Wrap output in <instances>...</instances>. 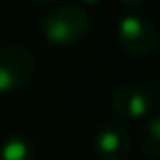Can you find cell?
Segmentation results:
<instances>
[{
    "label": "cell",
    "mask_w": 160,
    "mask_h": 160,
    "mask_svg": "<svg viewBox=\"0 0 160 160\" xmlns=\"http://www.w3.org/2000/svg\"><path fill=\"white\" fill-rule=\"evenodd\" d=\"M160 119L152 115L145 126V138H143V152L147 158L156 160L160 154Z\"/></svg>",
    "instance_id": "52a82bcc"
},
{
    "label": "cell",
    "mask_w": 160,
    "mask_h": 160,
    "mask_svg": "<svg viewBox=\"0 0 160 160\" xmlns=\"http://www.w3.org/2000/svg\"><path fill=\"white\" fill-rule=\"evenodd\" d=\"M91 15L79 4H62L53 8L43 23L42 30L49 43L53 45H70L75 43L89 32Z\"/></svg>",
    "instance_id": "6da1fadb"
},
{
    "label": "cell",
    "mask_w": 160,
    "mask_h": 160,
    "mask_svg": "<svg viewBox=\"0 0 160 160\" xmlns=\"http://www.w3.org/2000/svg\"><path fill=\"white\" fill-rule=\"evenodd\" d=\"M143 2H145V0H119V4H121L122 8H128V10H136V8H139Z\"/></svg>",
    "instance_id": "ba28073f"
},
{
    "label": "cell",
    "mask_w": 160,
    "mask_h": 160,
    "mask_svg": "<svg viewBox=\"0 0 160 160\" xmlns=\"http://www.w3.org/2000/svg\"><path fill=\"white\" fill-rule=\"evenodd\" d=\"M0 160H36V149L27 138L12 136L0 145Z\"/></svg>",
    "instance_id": "8992f818"
},
{
    "label": "cell",
    "mask_w": 160,
    "mask_h": 160,
    "mask_svg": "<svg viewBox=\"0 0 160 160\" xmlns=\"http://www.w3.org/2000/svg\"><path fill=\"white\" fill-rule=\"evenodd\" d=\"M34 73V57L21 45L0 47V94L25 87Z\"/></svg>",
    "instance_id": "3957f363"
},
{
    "label": "cell",
    "mask_w": 160,
    "mask_h": 160,
    "mask_svg": "<svg viewBox=\"0 0 160 160\" xmlns=\"http://www.w3.org/2000/svg\"><path fill=\"white\" fill-rule=\"evenodd\" d=\"M113 109L126 119H141L149 115L152 108V96L147 89L139 85H121L111 96Z\"/></svg>",
    "instance_id": "5b68a950"
},
{
    "label": "cell",
    "mask_w": 160,
    "mask_h": 160,
    "mask_svg": "<svg viewBox=\"0 0 160 160\" xmlns=\"http://www.w3.org/2000/svg\"><path fill=\"white\" fill-rule=\"evenodd\" d=\"M30 2H34V4H49L53 0H30Z\"/></svg>",
    "instance_id": "9c48e42d"
},
{
    "label": "cell",
    "mask_w": 160,
    "mask_h": 160,
    "mask_svg": "<svg viewBox=\"0 0 160 160\" xmlns=\"http://www.w3.org/2000/svg\"><path fill=\"white\" fill-rule=\"evenodd\" d=\"M117 40L124 51L136 57H149L158 47V32L151 19L143 15H124L117 25Z\"/></svg>",
    "instance_id": "7a4b0ae2"
},
{
    "label": "cell",
    "mask_w": 160,
    "mask_h": 160,
    "mask_svg": "<svg viewBox=\"0 0 160 160\" xmlns=\"http://www.w3.org/2000/svg\"><path fill=\"white\" fill-rule=\"evenodd\" d=\"M94 151L100 160H126L132 151V141L124 126L106 122L94 134Z\"/></svg>",
    "instance_id": "277c9868"
},
{
    "label": "cell",
    "mask_w": 160,
    "mask_h": 160,
    "mask_svg": "<svg viewBox=\"0 0 160 160\" xmlns=\"http://www.w3.org/2000/svg\"><path fill=\"white\" fill-rule=\"evenodd\" d=\"M81 2H83V4H98L100 0H81Z\"/></svg>",
    "instance_id": "30bf717a"
}]
</instances>
